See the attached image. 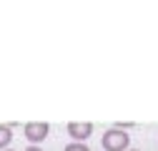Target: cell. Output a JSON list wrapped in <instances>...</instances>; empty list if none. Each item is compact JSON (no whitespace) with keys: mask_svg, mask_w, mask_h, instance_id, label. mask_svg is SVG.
I'll list each match as a JSON object with an SVG mask.
<instances>
[{"mask_svg":"<svg viewBox=\"0 0 158 151\" xmlns=\"http://www.w3.org/2000/svg\"><path fill=\"white\" fill-rule=\"evenodd\" d=\"M10 141H13L10 126H3V123H0V151H5V149L10 146Z\"/></svg>","mask_w":158,"mask_h":151,"instance_id":"277c9868","label":"cell"},{"mask_svg":"<svg viewBox=\"0 0 158 151\" xmlns=\"http://www.w3.org/2000/svg\"><path fill=\"white\" fill-rule=\"evenodd\" d=\"M25 151H40V149H38V146H28Z\"/></svg>","mask_w":158,"mask_h":151,"instance_id":"8992f818","label":"cell"},{"mask_svg":"<svg viewBox=\"0 0 158 151\" xmlns=\"http://www.w3.org/2000/svg\"><path fill=\"white\" fill-rule=\"evenodd\" d=\"M65 128H68V134H70L78 144H83V141L90 139V134H93V123H90V121H83V123H81V121H70Z\"/></svg>","mask_w":158,"mask_h":151,"instance_id":"3957f363","label":"cell"},{"mask_svg":"<svg viewBox=\"0 0 158 151\" xmlns=\"http://www.w3.org/2000/svg\"><path fill=\"white\" fill-rule=\"evenodd\" d=\"M63 151H90V149H88L85 144H78V141H73V144H68Z\"/></svg>","mask_w":158,"mask_h":151,"instance_id":"5b68a950","label":"cell"},{"mask_svg":"<svg viewBox=\"0 0 158 151\" xmlns=\"http://www.w3.org/2000/svg\"><path fill=\"white\" fill-rule=\"evenodd\" d=\"M5 151H10V149H5Z\"/></svg>","mask_w":158,"mask_h":151,"instance_id":"52a82bcc","label":"cell"},{"mask_svg":"<svg viewBox=\"0 0 158 151\" xmlns=\"http://www.w3.org/2000/svg\"><path fill=\"white\" fill-rule=\"evenodd\" d=\"M25 131V139L35 146V144H40V141H45L48 139V134H50V123H45V121H28L25 126H23Z\"/></svg>","mask_w":158,"mask_h":151,"instance_id":"7a4b0ae2","label":"cell"},{"mask_svg":"<svg viewBox=\"0 0 158 151\" xmlns=\"http://www.w3.org/2000/svg\"><path fill=\"white\" fill-rule=\"evenodd\" d=\"M128 144H131V136L126 134V131L115 128V126L108 128L106 134H103V149L106 151H126Z\"/></svg>","mask_w":158,"mask_h":151,"instance_id":"6da1fadb","label":"cell"}]
</instances>
